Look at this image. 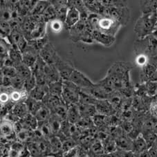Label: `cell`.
I'll return each mask as SVG.
<instances>
[{"mask_svg": "<svg viewBox=\"0 0 157 157\" xmlns=\"http://www.w3.org/2000/svg\"><path fill=\"white\" fill-rule=\"evenodd\" d=\"M76 146H78L76 141L73 138H68V139H64L62 140V152L64 153L71 150Z\"/></svg>", "mask_w": 157, "mask_h": 157, "instance_id": "47", "label": "cell"}, {"mask_svg": "<svg viewBox=\"0 0 157 157\" xmlns=\"http://www.w3.org/2000/svg\"><path fill=\"white\" fill-rule=\"evenodd\" d=\"M149 64H150L157 69V55L150 57L149 59Z\"/></svg>", "mask_w": 157, "mask_h": 157, "instance_id": "57", "label": "cell"}, {"mask_svg": "<svg viewBox=\"0 0 157 157\" xmlns=\"http://www.w3.org/2000/svg\"><path fill=\"white\" fill-rule=\"evenodd\" d=\"M70 38L74 42H82L91 44L94 42L92 33L93 30L88 23L87 19H80V20L69 30Z\"/></svg>", "mask_w": 157, "mask_h": 157, "instance_id": "3", "label": "cell"}, {"mask_svg": "<svg viewBox=\"0 0 157 157\" xmlns=\"http://www.w3.org/2000/svg\"><path fill=\"white\" fill-rule=\"evenodd\" d=\"M136 157H151V155L150 154V151L149 150H146L143 151V152L136 154Z\"/></svg>", "mask_w": 157, "mask_h": 157, "instance_id": "58", "label": "cell"}, {"mask_svg": "<svg viewBox=\"0 0 157 157\" xmlns=\"http://www.w3.org/2000/svg\"><path fill=\"white\" fill-rule=\"evenodd\" d=\"M105 119H106V116L96 113V114L91 118V120L93 121L94 126H95L96 128H101L102 127L106 125V124H105Z\"/></svg>", "mask_w": 157, "mask_h": 157, "instance_id": "51", "label": "cell"}, {"mask_svg": "<svg viewBox=\"0 0 157 157\" xmlns=\"http://www.w3.org/2000/svg\"><path fill=\"white\" fill-rule=\"evenodd\" d=\"M117 148L121 151H132L133 140L131 139L128 136H124L122 134L121 136L115 139Z\"/></svg>", "mask_w": 157, "mask_h": 157, "instance_id": "20", "label": "cell"}, {"mask_svg": "<svg viewBox=\"0 0 157 157\" xmlns=\"http://www.w3.org/2000/svg\"><path fill=\"white\" fill-rule=\"evenodd\" d=\"M145 92L147 96L154 98L157 95V82L150 80L145 83Z\"/></svg>", "mask_w": 157, "mask_h": 157, "instance_id": "39", "label": "cell"}, {"mask_svg": "<svg viewBox=\"0 0 157 157\" xmlns=\"http://www.w3.org/2000/svg\"><path fill=\"white\" fill-rule=\"evenodd\" d=\"M48 42H49V41H48V37L47 35V36L44 37H42V38L29 40L28 44L30 47L33 48V49L39 53L40 51L44 48Z\"/></svg>", "mask_w": 157, "mask_h": 157, "instance_id": "33", "label": "cell"}, {"mask_svg": "<svg viewBox=\"0 0 157 157\" xmlns=\"http://www.w3.org/2000/svg\"><path fill=\"white\" fill-rule=\"evenodd\" d=\"M80 91L81 89L71 81H63V91L62 95V101L68 106L78 104Z\"/></svg>", "mask_w": 157, "mask_h": 157, "instance_id": "7", "label": "cell"}, {"mask_svg": "<svg viewBox=\"0 0 157 157\" xmlns=\"http://www.w3.org/2000/svg\"><path fill=\"white\" fill-rule=\"evenodd\" d=\"M51 4L55 8L56 11V19L63 21L64 23L69 9L68 1H63V0H56V1H50Z\"/></svg>", "mask_w": 157, "mask_h": 157, "instance_id": "14", "label": "cell"}, {"mask_svg": "<svg viewBox=\"0 0 157 157\" xmlns=\"http://www.w3.org/2000/svg\"><path fill=\"white\" fill-rule=\"evenodd\" d=\"M156 70L155 67L149 63L141 68V71L140 74V79L141 80V83H145L151 80Z\"/></svg>", "mask_w": 157, "mask_h": 157, "instance_id": "28", "label": "cell"}, {"mask_svg": "<svg viewBox=\"0 0 157 157\" xmlns=\"http://www.w3.org/2000/svg\"><path fill=\"white\" fill-rule=\"evenodd\" d=\"M147 150H149V149L147 143H146L141 134L133 139V145H132V152H134L135 154H138Z\"/></svg>", "mask_w": 157, "mask_h": 157, "instance_id": "21", "label": "cell"}, {"mask_svg": "<svg viewBox=\"0 0 157 157\" xmlns=\"http://www.w3.org/2000/svg\"><path fill=\"white\" fill-rule=\"evenodd\" d=\"M39 56L47 64L56 65L59 57L51 42H48L39 52Z\"/></svg>", "mask_w": 157, "mask_h": 157, "instance_id": "8", "label": "cell"}, {"mask_svg": "<svg viewBox=\"0 0 157 157\" xmlns=\"http://www.w3.org/2000/svg\"><path fill=\"white\" fill-rule=\"evenodd\" d=\"M51 131L54 136H58L59 134L63 121L54 113H51V117L48 121Z\"/></svg>", "mask_w": 157, "mask_h": 157, "instance_id": "25", "label": "cell"}, {"mask_svg": "<svg viewBox=\"0 0 157 157\" xmlns=\"http://www.w3.org/2000/svg\"><path fill=\"white\" fill-rule=\"evenodd\" d=\"M134 50L135 53L145 54L149 58L157 55V39L150 35L143 39H138L134 42Z\"/></svg>", "mask_w": 157, "mask_h": 157, "instance_id": "6", "label": "cell"}, {"mask_svg": "<svg viewBox=\"0 0 157 157\" xmlns=\"http://www.w3.org/2000/svg\"><path fill=\"white\" fill-rule=\"evenodd\" d=\"M1 74L10 78H13L17 75V72L15 67H3L1 68Z\"/></svg>", "mask_w": 157, "mask_h": 157, "instance_id": "50", "label": "cell"}, {"mask_svg": "<svg viewBox=\"0 0 157 157\" xmlns=\"http://www.w3.org/2000/svg\"><path fill=\"white\" fill-rule=\"evenodd\" d=\"M97 113L105 116L115 115L116 111L108 100H98L95 104Z\"/></svg>", "mask_w": 157, "mask_h": 157, "instance_id": "13", "label": "cell"}, {"mask_svg": "<svg viewBox=\"0 0 157 157\" xmlns=\"http://www.w3.org/2000/svg\"><path fill=\"white\" fill-rule=\"evenodd\" d=\"M62 101V100L61 98L53 96L52 94L48 93L47 95L45 96L44 99L42 100V102L43 105L48 107V109L51 111V112H52L55 109V108L61 103Z\"/></svg>", "mask_w": 157, "mask_h": 157, "instance_id": "24", "label": "cell"}, {"mask_svg": "<svg viewBox=\"0 0 157 157\" xmlns=\"http://www.w3.org/2000/svg\"><path fill=\"white\" fill-rule=\"evenodd\" d=\"M56 67L58 70L61 79L63 81L69 80L75 69L71 64L63 61L60 58L56 64Z\"/></svg>", "mask_w": 157, "mask_h": 157, "instance_id": "12", "label": "cell"}, {"mask_svg": "<svg viewBox=\"0 0 157 157\" xmlns=\"http://www.w3.org/2000/svg\"><path fill=\"white\" fill-rule=\"evenodd\" d=\"M49 24L52 31L56 33H58L59 32H61L64 27H65L63 21L59 20L58 19H55V20L50 21Z\"/></svg>", "mask_w": 157, "mask_h": 157, "instance_id": "48", "label": "cell"}, {"mask_svg": "<svg viewBox=\"0 0 157 157\" xmlns=\"http://www.w3.org/2000/svg\"><path fill=\"white\" fill-rule=\"evenodd\" d=\"M44 71L48 84L62 80L56 65H49V64H46Z\"/></svg>", "mask_w": 157, "mask_h": 157, "instance_id": "18", "label": "cell"}, {"mask_svg": "<svg viewBox=\"0 0 157 157\" xmlns=\"http://www.w3.org/2000/svg\"><path fill=\"white\" fill-rule=\"evenodd\" d=\"M69 80L71 81L80 89L90 88L95 85V83L91 82V80H89L83 73L75 69L73 71Z\"/></svg>", "mask_w": 157, "mask_h": 157, "instance_id": "9", "label": "cell"}, {"mask_svg": "<svg viewBox=\"0 0 157 157\" xmlns=\"http://www.w3.org/2000/svg\"><path fill=\"white\" fill-rule=\"evenodd\" d=\"M86 157H91V156H86Z\"/></svg>", "mask_w": 157, "mask_h": 157, "instance_id": "64", "label": "cell"}, {"mask_svg": "<svg viewBox=\"0 0 157 157\" xmlns=\"http://www.w3.org/2000/svg\"><path fill=\"white\" fill-rule=\"evenodd\" d=\"M44 157H56L54 156H51V155H48V156H44Z\"/></svg>", "mask_w": 157, "mask_h": 157, "instance_id": "62", "label": "cell"}, {"mask_svg": "<svg viewBox=\"0 0 157 157\" xmlns=\"http://www.w3.org/2000/svg\"><path fill=\"white\" fill-rule=\"evenodd\" d=\"M16 69H17V75L20 76L21 78H22L23 79L26 80L31 76V75L33 74H32V71L31 68H29V67L26 66L25 64H24L23 63H21L15 67Z\"/></svg>", "mask_w": 157, "mask_h": 157, "instance_id": "41", "label": "cell"}, {"mask_svg": "<svg viewBox=\"0 0 157 157\" xmlns=\"http://www.w3.org/2000/svg\"><path fill=\"white\" fill-rule=\"evenodd\" d=\"M21 151L15 150V149L10 147L7 157H20Z\"/></svg>", "mask_w": 157, "mask_h": 157, "instance_id": "55", "label": "cell"}, {"mask_svg": "<svg viewBox=\"0 0 157 157\" xmlns=\"http://www.w3.org/2000/svg\"><path fill=\"white\" fill-rule=\"evenodd\" d=\"M154 98H156V99H157V95L156 96V97H154Z\"/></svg>", "mask_w": 157, "mask_h": 157, "instance_id": "63", "label": "cell"}, {"mask_svg": "<svg viewBox=\"0 0 157 157\" xmlns=\"http://www.w3.org/2000/svg\"><path fill=\"white\" fill-rule=\"evenodd\" d=\"M88 23L93 31H97L115 37L121 28V24L114 19L98 14H89Z\"/></svg>", "mask_w": 157, "mask_h": 157, "instance_id": "1", "label": "cell"}, {"mask_svg": "<svg viewBox=\"0 0 157 157\" xmlns=\"http://www.w3.org/2000/svg\"><path fill=\"white\" fill-rule=\"evenodd\" d=\"M12 80V85L11 87L15 90H22L24 89V83L25 80L23 79L19 75H16L15 78H11Z\"/></svg>", "mask_w": 157, "mask_h": 157, "instance_id": "46", "label": "cell"}, {"mask_svg": "<svg viewBox=\"0 0 157 157\" xmlns=\"http://www.w3.org/2000/svg\"><path fill=\"white\" fill-rule=\"evenodd\" d=\"M48 93V86H39L37 85L36 87L33 89L29 93V96L32 98L36 99L38 101H42L45 96Z\"/></svg>", "mask_w": 157, "mask_h": 157, "instance_id": "29", "label": "cell"}, {"mask_svg": "<svg viewBox=\"0 0 157 157\" xmlns=\"http://www.w3.org/2000/svg\"><path fill=\"white\" fill-rule=\"evenodd\" d=\"M157 20L154 13L142 15L138 19L134 27V31L139 39H143L152 35Z\"/></svg>", "mask_w": 157, "mask_h": 157, "instance_id": "5", "label": "cell"}, {"mask_svg": "<svg viewBox=\"0 0 157 157\" xmlns=\"http://www.w3.org/2000/svg\"><path fill=\"white\" fill-rule=\"evenodd\" d=\"M48 93L50 94L62 98V91H63V80H60L49 83L48 85Z\"/></svg>", "mask_w": 157, "mask_h": 157, "instance_id": "31", "label": "cell"}, {"mask_svg": "<svg viewBox=\"0 0 157 157\" xmlns=\"http://www.w3.org/2000/svg\"><path fill=\"white\" fill-rule=\"evenodd\" d=\"M24 102H25L27 109H28L29 113H31L33 115L36 114V112L43 105L42 101H37V100L32 98L30 96H29V98L26 100V101Z\"/></svg>", "mask_w": 157, "mask_h": 157, "instance_id": "32", "label": "cell"}, {"mask_svg": "<svg viewBox=\"0 0 157 157\" xmlns=\"http://www.w3.org/2000/svg\"><path fill=\"white\" fill-rule=\"evenodd\" d=\"M89 151L94 156H102L105 153L103 145L101 140L95 139L94 142L92 143L90 147H89Z\"/></svg>", "mask_w": 157, "mask_h": 157, "instance_id": "36", "label": "cell"}, {"mask_svg": "<svg viewBox=\"0 0 157 157\" xmlns=\"http://www.w3.org/2000/svg\"><path fill=\"white\" fill-rule=\"evenodd\" d=\"M152 36H154L157 39V22L155 24V26H154V29Z\"/></svg>", "mask_w": 157, "mask_h": 157, "instance_id": "59", "label": "cell"}, {"mask_svg": "<svg viewBox=\"0 0 157 157\" xmlns=\"http://www.w3.org/2000/svg\"><path fill=\"white\" fill-rule=\"evenodd\" d=\"M154 16H155V17H156V20H157V9L156 10V11L154 13Z\"/></svg>", "mask_w": 157, "mask_h": 157, "instance_id": "61", "label": "cell"}, {"mask_svg": "<svg viewBox=\"0 0 157 157\" xmlns=\"http://www.w3.org/2000/svg\"><path fill=\"white\" fill-rule=\"evenodd\" d=\"M81 119V116L78 109V104L69 106L67 113V121L72 124H76Z\"/></svg>", "mask_w": 157, "mask_h": 157, "instance_id": "27", "label": "cell"}, {"mask_svg": "<svg viewBox=\"0 0 157 157\" xmlns=\"http://www.w3.org/2000/svg\"><path fill=\"white\" fill-rule=\"evenodd\" d=\"M148 150L150 151L151 157H157V140Z\"/></svg>", "mask_w": 157, "mask_h": 157, "instance_id": "56", "label": "cell"}, {"mask_svg": "<svg viewBox=\"0 0 157 157\" xmlns=\"http://www.w3.org/2000/svg\"><path fill=\"white\" fill-rule=\"evenodd\" d=\"M149 59L150 58L145 54H138L135 58V64L140 68H143L148 64Z\"/></svg>", "mask_w": 157, "mask_h": 157, "instance_id": "49", "label": "cell"}, {"mask_svg": "<svg viewBox=\"0 0 157 157\" xmlns=\"http://www.w3.org/2000/svg\"><path fill=\"white\" fill-rule=\"evenodd\" d=\"M150 111L151 116L157 118V99L155 98L151 102L150 106Z\"/></svg>", "mask_w": 157, "mask_h": 157, "instance_id": "54", "label": "cell"}, {"mask_svg": "<svg viewBox=\"0 0 157 157\" xmlns=\"http://www.w3.org/2000/svg\"><path fill=\"white\" fill-rule=\"evenodd\" d=\"M68 109L69 106L67 105L63 101L59 104L58 106H57L55 109H54L52 113H54L56 114L58 117L60 118L62 121H67V113H68Z\"/></svg>", "mask_w": 157, "mask_h": 157, "instance_id": "38", "label": "cell"}, {"mask_svg": "<svg viewBox=\"0 0 157 157\" xmlns=\"http://www.w3.org/2000/svg\"><path fill=\"white\" fill-rule=\"evenodd\" d=\"M48 142L51 154H57L62 151V140L58 136H52L48 140Z\"/></svg>", "mask_w": 157, "mask_h": 157, "instance_id": "34", "label": "cell"}, {"mask_svg": "<svg viewBox=\"0 0 157 157\" xmlns=\"http://www.w3.org/2000/svg\"><path fill=\"white\" fill-rule=\"evenodd\" d=\"M98 100L96 99L94 97L89 94L86 93V92L81 90L80 91L79 94V102L78 103L80 104H85V105H94L96 103Z\"/></svg>", "mask_w": 157, "mask_h": 157, "instance_id": "40", "label": "cell"}, {"mask_svg": "<svg viewBox=\"0 0 157 157\" xmlns=\"http://www.w3.org/2000/svg\"><path fill=\"white\" fill-rule=\"evenodd\" d=\"M51 113H52L51 111L43 105L42 107L37 111L34 116H36L39 123H44V122H47L49 120Z\"/></svg>", "mask_w": 157, "mask_h": 157, "instance_id": "35", "label": "cell"}, {"mask_svg": "<svg viewBox=\"0 0 157 157\" xmlns=\"http://www.w3.org/2000/svg\"><path fill=\"white\" fill-rule=\"evenodd\" d=\"M39 57V53L29 46L25 51L22 53V63L31 68L37 62Z\"/></svg>", "mask_w": 157, "mask_h": 157, "instance_id": "16", "label": "cell"}, {"mask_svg": "<svg viewBox=\"0 0 157 157\" xmlns=\"http://www.w3.org/2000/svg\"><path fill=\"white\" fill-rule=\"evenodd\" d=\"M10 113H13L18 120L24 118L28 113H29L25 102H20V103L15 104Z\"/></svg>", "mask_w": 157, "mask_h": 157, "instance_id": "30", "label": "cell"}, {"mask_svg": "<svg viewBox=\"0 0 157 157\" xmlns=\"http://www.w3.org/2000/svg\"><path fill=\"white\" fill-rule=\"evenodd\" d=\"M12 29L10 28L9 21L1 20L0 23V33H1L2 38H6L11 33Z\"/></svg>", "mask_w": 157, "mask_h": 157, "instance_id": "44", "label": "cell"}, {"mask_svg": "<svg viewBox=\"0 0 157 157\" xmlns=\"http://www.w3.org/2000/svg\"><path fill=\"white\" fill-rule=\"evenodd\" d=\"M47 23L44 20L39 22L36 27V29L31 33L29 40L42 38V37H44V36H47V31H47Z\"/></svg>", "mask_w": 157, "mask_h": 157, "instance_id": "26", "label": "cell"}, {"mask_svg": "<svg viewBox=\"0 0 157 157\" xmlns=\"http://www.w3.org/2000/svg\"><path fill=\"white\" fill-rule=\"evenodd\" d=\"M151 81H156V82H157V70H156V71L155 74H154L153 77L151 78Z\"/></svg>", "mask_w": 157, "mask_h": 157, "instance_id": "60", "label": "cell"}, {"mask_svg": "<svg viewBox=\"0 0 157 157\" xmlns=\"http://www.w3.org/2000/svg\"><path fill=\"white\" fill-rule=\"evenodd\" d=\"M80 154V147L76 146L71 150L64 152L62 154V157H78Z\"/></svg>", "mask_w": 157, "mask_h": 157, "instance_id": "52", "label": "cell"}, {"mask_svg": "<svg viewBox=\"0 0 157 157\" xmlns=\"http://www.w3.org/2000/svg\"><path fill=\"white\" fill-rule=\"evenodd\" d=\"M0 133L2 139H5L7 141L16 138V134L14 128V123L7 119H2L0 124Z\"/></svg>", "mask_w": 157, "mask_h": 157, "instance_id": "10", "label": "cell"}, {"mask_svg": "<svg viewBox=\"0 0 157 157\" xmlns=\"http://www.w3.org/2000/svg\"><path fill=\"white\" fill-rule=\"evenodd\" d=\"M37 80L36 76L34 74H32L28 79L25 80V83H24V89L26 91L30 93L33 89L36 87L37 86Z\"/></svg>", "mask_w": 157, "mask_h": 157, "instance_id": "45", "label": "cell"}, {"mask_svg": "<svg viewBox=\"0 0 157 157\" xmlns=\"http://www.w3.org/2000/svg\"><path fill=\"white\" fill-rule=\"evenodd\" d=\"M9 57L15 62V67L22 63V53L17 48H11L9 53Z\"/></svg>", "mask_w": 157, "mask_h": 157, "instance_id": "42", "label": "cell"}, {"mask_svg": "<svg viewBox=\"0 0 157 157\" xmlns=\"http://www.w3.org/2000/svg\"><path fill=\"white\" fill-rule=\"evenodd\" d=\"M68 6L69 9L67 11L65 21H64V26L66 29L69 30L80 20V12L73 5L70 4L69 1Z\"/></svg>", "mask_w": 157, "mask_h": 157, "instance_id": "11", "label": "cell"}, {"mask_svg": "<svg viewBox=\"0 0 157 157\" xmlns=\"http://www.w3.org/2000/svg\"><path fill=\"white\" fill-rule=\"evenodd\" d=\"M102 4L105 6L103 15L114 19L121 24L126 26L130 20V10L123 1H107L102 0Z\"/></svg>", "mask_w": 157, "mask_h": 157, "instance_id": "2", "label": "cell"}, {"mask_svg": "<svg viewBox=\"0 0 157 157\" xmlns=\"http://www.w3.org/2000/svg\"><path fill=\"white\" fill-rule=\"evenodd\" d=\"M142 15L152 14L157 9V0H145L140 2Z\"/></svg>", "mask_w": 157, "mask_h": 157, "instance_id": "23", "label": "cell"}, {"mask_svg": "<svg viewBox=\"0 0 157 157\" xmlns=\"http://www.w3.org/2000/svg\"><path fill=\"white\" fill-rule=\"evenodd\" d=\"M20 121L22 123L24 128L26 129L35 131L38 128L39 122L36 116L31 113H28L24 118L21 119Z\"/></svg>", "mask_w": 157, "mask_h": 157, "instance_id": "22", "label": "cell"}, {"mask_svg": "<svg viewBox=\"0 0 157 157\" xmlns=\"http://www.w3.org/2000/svg\"><path fill=\"white\" fill-rule=\"evenodd\" d=\"M86 10H88L89 14H98L103 15L105 6L102 4L101 1L97 0H86L84 1Z\"/></svg>", "mask_w": 157, "mask_h": 157, "instance_id": "17", "label": "cell"}, {"mask_svg": "<svg viewBox=\"0 0 157 157\" xmlns=\"http://www.w3.org/2000/svg\"><path fill=\"white\" fill-rule=\"evenodd\" d=\"M78 107L79 109L81 118H92L97 113L96 108L94 105L78 103Z\"/></svg>", "mask_w": 157, "mask_h": 157, "instance_id": "19", "label": "cell"}, {"mask_svg": "<svg viewBox=\"0 0 157 157\" xmlns=\"http://www.w3.org/2000/svg\"><path fill=\"white\" fill-rule=\"evenodd\" d=\"M50 4V1H37L36 6L30 13V15H42Z\"/></svg>", "mask_w": 157, "mask_h": 157, "instance_id": "37", "label": "cell"}, {"mask_svg": "<svg viewBox=\"0 0 157 157\" xmlns=\"http://www.w3.org/2000/svg\"><path fill=\"white\" fill-rule=\"evenodd\" d=\"M133 66L126 62H116L108 70L106 76L109 78L116 91H120L123 85V80L127 73L130 71Z\"/></svg>", "mask_w": 157, "mask_h": 157, "instance_id": "4", "label": "cell"}, {"mask_svg": "<svg viewBox=\"0 0 157 157\" xmlns=\"http://www.w3.org/2000/svg\"><path fill=\"white\" fill-rule=\"evenodd\" d=\"M11 85H12L11 78L4 76V75L1 74V87L10 88L11 87Z\"/></svg>", "mask_w": 157, "mask_h": 157, "instance_id": "53", "label": "cell"}, {"mask_svg": "<svg viewBox=\"0 0 157 157\" xmlns=\"http://www.w3.org/2000/svg\"><path fill=\"white\" fill-rule=\"evenodd\" d=\"M42 17L47 24L56 19V11L55 8L52 4H51L47 9H46L44 13H43Z\"/></svg>", "mask_w": 157, "mask_h": 157, "instance_id": "43", "label": "cell"}, {"mask_svg": "<svg viewBox=\"0 0 157 157\" xmlns=\"http://www.w3.org/2000/svg\"><path fill=\"white\" fill-rule=\"evenodd\" d=\"M94 42L102 44L105 47H110L114 44L116 42V37H113L102 32L93 31L92 33Z\"/></svg>", "mask_w": 157, "mask_h": 157, "instance_id": "15", "label": "cell"}]
</instances>
